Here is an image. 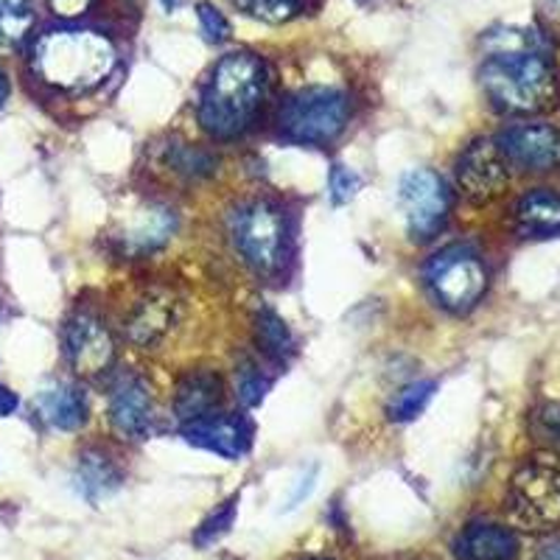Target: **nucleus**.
<instances>
[{
  "label": "nucleus",
  "instance_id": "1",
  "mask_svg": "<svg viewBox=\"0 0 560 560\" xmlns=\"http://www.w3.org/2000/svg\"><path fill=\"white\" fill-rule=\"evenodd\" d=\"M267 96V65L253 51H233L210 70L199 96V124L213 138L244 132Z\"/></svg>",
  "mask_w": 560,
  "mask_h": 560
},
{
  "label": "nucleus",
  "instance_id": "2",
  "mask_svg": "<svg viewBox=\"0 0 560 560\" xmlns=\"http://www.w3.org/2000/svg\"><path fill=\"white\" fill-rule=\"evenodd\" d=\"M115 62V45L90 28H59L43 34L34 45L37 77L65 93L96 90L113 73Z\"/></svg>",
  "mask_w": 560,
  "mask_h": 560
},
{
  "label": "nucleus",
  "instance_id": "3",
  "mask_svg": "<svg viewBox=\"0 0 560 560\" xmlns=\"http://www.w3.org/2000/svg\"><path fill=\"white\" fill-rule=\"evenodd\" d=\"M485 93L508 113H541L552 107L558 82L547 57L535 51H499L479 70Z\"/></svg>",
  "mask_w": 560,
  "mask_h": 560
},
{
  "label": "nucleus",
  "instance_id": "4",
  "mask_svg": "<svg viewBox=\"0 0 560 560\" xmlns=\"http://www.w3.org/2000/svg\"><path fill=\"white\" fill-rule=\"evenodd\" d=\"M233 242L255 272H275L287 255V213L272 202H249L233 217Z\"/></svg>",
  "mask_w": 560,
  "mask_h": 560
},
{
  "label": "nucleus",
  "instance_id": "5",
  "mask_svg": "<svg viewBox=\"0 0 560 560\" xmlns=\"http://www.w3.org/2000/svg\"><path fill=\"white\" fill-rule=\"evenodd\" d=\"M350 115V102L345 93L328 88H308L280 113V129L298 143H328L345 129Z\"/></svg>",
  "mask_w": 560,
  "mask_h": 560
},
{
  "label": "nucleus",
  "instance_id": "6",
  "mask_svg": "<svg viewBox=\"0 0 560 560\" xmlns=\"http://www.w3.org/2000/svg\"><path fill=\"white\" fill-rule=\"evenodd\" d=\"M513 522L524 529L544 533L560 524V471L552 465H524L508 490Z\"/></svg>",
  "mask_w": 560,
  "mask_h": 560
},
{
  "label": "nucleus",
  "instance_id": "7",
  "mask_svg": "<svg viewBox=\"0 0 560 560\" xmlns=\"http://www.w3.org/2000/svg\"><path fill=\"white\" fill-rule=\"evenodd\" d=\"M427 280L434 298L448 312H468L488 289V269L482 258L468 247H448L429 264Z\"/></svg>",
  "mask_w": 560,
  "mask_h": 560
},
{
  "label": "nucleus",
  "instance_id": "8",
  "mask_svg": "<svg viewBox=\"0 0 560 560\" xmlns=\"http://www.w3.org/2000/svg\"><path fill=\"white\" fill-rule=\"evenodd\" d=\"M404 217H407L409 236L415 242H429L440 233L448 217V191L446 183L429 168H415L404 174L398 185Z\"/></svg>",
  "mask_w": 560,
  "mask_h": 560
},
{
  "label": "nucleus",
  "instance_id": "9",
  "mask_svg": "<svg viewBox=\"0 0 560 560\" xmlns=\"http://www.w3.org/2000/svg\"><path fill=\"white\" fill-rule=\"evenodd\" d=\"M457 179L471 202L485 205L497 199L508 188V158L502 154L499 143L477 140L465 149L457 163Z\"/></svg>",
  "mask_w": 560,
  "mask_h": 560
},
{
  "label": "nucleus",
  "instance_id": "10",
  "mask_svg": "<svg viewBox=\"0 0 560 560\" xmlns=\"http://www.w3.org/2000/svg\"><path fill=\"white\" fill-rule=\"evenodd\" d=\"M65 357L79 376H98L113 364L115 345L104 323L93 314H77L65 325Z\"/></svg>",
  "mask_w": 560,
  "mask_h": 560
},
{
  "label": "nucleus",
  "instance_id": "11",
  "mask_svg": "<svg viewBox=\"0 0 560 560\" xmlns=\"http://www.w3.org/2000/svg\"><path fill=\"white\" fill-rule=\"evenodd\" d=\"M504 158L527 172H549L560 166V132L549 124H516L499 138Z\"/></svg>",
  "mask_w": 560,
  "mask_h": 560
},
{
  "label": "nucleus",
  "instance_id": "12",
  "mask_svg": "<svg viewBox=\"0 0 560 560\" xmlns=\"http://www.w3.org/2000/svg\"><path fill=\"white\" fill-rule=\"evenodd\" d=\"M185 440L191 446L213 452L224 459H238L249 448L253 429L244 418H228V415H205V418L185 423Z\"/></svg>",
  "mask_w": 560,
  "mask_h": 560
},
{
  "label": "nucleus",
  "instance_id": "13",
  "mask_svg": "<svg viewBox=\"0 0 560 560\" xmlns=\"http://www.w3.org/2000/svg\"><path fill=\"white\" fill-rule=\"evenodd\" d=\"M109 420L124 440H147L152 432V395L138 376H124L109 395Z\"/></svg>",
  "mask_w": 560,
  "mask_h": 560
},
{
  "label": "nucleus",
  "instance_id": "14",
  "mask_svg": "<svg viewBox=\"0 0 560 560\" xmlns=\"http://www.w3.org/2000/svg\"><path fill=\"white\" fill-rule=\"evenodd\" d=\"M457 560H516L518 538L502 524L474 522L454 541Z\"/></svg>",
  "mask_w": 560,
  "mask_h": 560
},
{
  "label": "nucleus",
  "instance_id": "15",
  "mask_svg": "<svg viewBox=\"0 0 560 560\" xmlns=\"http://www.w3.org/2000/svg\"><path fill=\"white\" fill-rule=\"evenodd\" d=\"M219 401H222V382H219V376L197 370V373H188L179 382L174 409H177L179 420L191 423V420L205 418V415H213Z\"/></svg>",
  "mask_w": 560,
  "mask_h": 560
},
{
  "label": "nucleus",
  "instance_id": "16",
  "mask_svg": "<svg viewBox=\"0 0 560 560\" xmlns=\"http://www.w3.org/2000/svg\"><path fill=\"white\" fill-rule=\"evenodd\" d=\"M37 409L54 429L62 432H73L88 418V404H84L82 393L70 384H51L37 395Z\"/></svg>",
  "mask_w": 560,
  "mask_h": 560
},
{
  "label": "nucleus",
  "instance_id": "17",
  "mask_svg": "<svg viewBox=\"0 0 560 560\" xmlns=\"http://www.w3.org/2000/svg\"><path fill=\"white\" fill-rule=\"evenodd\" d=\"M174 228H177L174 210L163 208V205H149L127 228L124 244H127L129 253H152L172 238Z\"/></svg>",
  "mask_w": 560,
  "mask_h": 560
},
{
  "label": "nucleus",
  "instance_id": "18",
  "mask_svg": "<svg viewBox=\"0 0 560 560\" xmlns=\"http://www.w3.org/2000/svg\"><path fill=\"white\" fill-rule=\"evenodd\" d=\"M518 230L524 236H552L560 233V197L552 191H533L516 208Z\"/></svg>",
  "mask_w": 560,
  "mask_h": 560
},
{
  "label": "nucleus",
  "instance_id": "19",
  "mask_svg": "<svg viewBox=\"0 0 560 560\" xmlns=\"http://www.w3.org/2000/svg\"><path fill=\"white\" fill-rule=\"evenodd\" d=\"M172 298H158L154 294V298L143 300L127 323L129 342L140 345V348L158 342L168 331V325H172Z\"/></svg>",
  "mask_w": 560,
  "mask_h": 560
},
{
  "label": "nucleus",
  "instance_id": "20",
  "mask_svg": "<svg viewBox=\"0 0 560 560\" xmlns=\"http://www.w3.org/2000/svg\"><path fill=\"white\" fill-rule=\"evenodd\" d=\"M79 490L88 502L96 504L102 497H109L115 490L121 488V474L109 463L107 454L102 452H88L79 459Z\"/></svg>",
  "mask_w": 560,
  "mask_h": 560
},
{
  "label": "nucleus",
  "instance_id": "21",
  "mask_svg": "<svg viewBox=\"0 0 560 560\" xmlns=\"http://www.w3.org/2000/svg\"><path fill=\"white\" fill-rule=\"evenodd\" d=\"M255 337H258V345L264 348V353L272 359H287L294 350L292 331L287 328V323L272 312V308H261L258 319H255Z\"/></svg>",
  "mask_w": 560,
  "mask_h": 560
},
{
  "label": "nucleus",
  "instance_id": "22",
  "mask_svg": "<svg viewBox=\"0 0 560 560\" xmlns=\"http://www.w3.org/2000/svg\"><path fill=\"white\" fill-rule=\"evenodd\" d=\"M34 26L32 0H0V48L18 45L26 39Z\"/></svg>",
  "mask_w": 560,
  "mask_h": 560
},
{
  "label": "nucleus",
  "instance_id": "23",
  "mask_svg": "<svg viewBox=\"0 0 560 560\" xmlns=\"http://www.w3.org/2000/svg\"><path fill=\"white\" fill-rule=\"evenodd\" d=\"M233 3L247 18L264 20V23H272V26L289 23V20L306 12V0H233Z\"/></svg>",
  "mask_w": 560,
  "mask_h": 560
},
{
  "label": "nucleus",
  "instance_id": "24",
  "mask_svg": "<svg viewBox=\"0 0 560 560\" xmlns=\"http://www.w3.org/2000/svg\"><path fill=\"white\" fill-rule=\"evenodd\" d=\"M434 389H438L434 382H415L409 384V387H404L401 393L395 395L393 404H389V418L398 420V423L415 420L423 409H427V404L432 401Z\"/></svg>",
  "mask_w": 560,
  "mask_h": 560
},
{
  "label": "nucleus",
  "instance_id": "25",
  "mask_svg": "<svg viewBox=\"0 0 560 560\" xmlns=\"http://www.w3.org/2000/svg\"><path fill=\"white\" fill-rule=\"evenodd\" d=\"M236 510H238V493L236 497H230L217 513H210V516L199 524L197 533H194V544H197L199 549H208L210 544H217L219 538L233 527V522H236Z\"/></svg>",
  "mask_w": 560,
  "mask_h": 560
},
{
  "label": "nucleus",
  "instance_id": "26",
  "mask_svg": "<svg viewBox=\"0 0 560 560\" xmlns=\"http://www.w3.org/2000/svg\"><path fill=\"white\" fill-rule=\"evenodd\" d=\"M359 188H362V177H359L353 168L342 166V163H337V166L331 168V179H328V191H331V199L334 205H348L350 199L357 197Z\"/></svg>",
  "mask_w": 560,
  "mask_h": 560
},
{
  "label": "nucleus",
  "instance_id": "27",
  "mask_svg": "<svg viewBox=\"0 0 560 560\" xmlns=\"http://www.w3.org/2000/svg\"><path fill=\"white\" fill-rule=\"evenodd\" d=\"M269 389V378L264 376L261 370L247 364V368L238 370V398H242L247 407H258L264 401V395Z\"/></svg>",
  "mask_w": 560,
  "mask_h": 560
},
{
  "label": "nucleus",
  "instance_id": "28",
  "mask_svg": "<svg viewBox=\"0 0 560 560\" xmlns=\"http://www.w3.org/2000/svg\"><path fill=\"white\" fill-rule=\"evenodd\" d=\"M197 14L199 26H202L205 37H208L210 43H224V39H230V32H233V28H230L228 18H224L213 3H208V0L197 3Z\"/></svg>",
  "mask_w": 560,
  "mask_h": 560
},
{
  "label": "nucleus",
  "instance_id": "29",
  "mask_svg": "<svg viewBox=\"0 0 560 560\" xmlns=\"http://www.w3.org/2000/svg\"><path fill=\"white\" fill-rule=\"evenodd\" d=\"M174 166H177V172L185 174H208L210 168H213V160H210V154L199 152V149L185 147L179 149L177 158H174Z\"/></svg>",
  "mask_w": 560,
  "mask_h": 560
},
{
  "label": "nucleus",
  "instance_id": "30",
  "mask_svg": "<svg viewBox=\"0 0 560 560\" xmlns=\"http://www.w3.org/2000/svg\"><path fill=\"white\" fill-rule=\"evenodd\" d=\"M317 477H319V468H317V465H312V468H308V471H303V477H300V479H298V485H294L292 497H289L287 510L300 508V504H303V502H306L308 497H312L314 488H317Z\"/></svg>",
  "mask_w": 560,
  "mask_h": 560
},
{
  "label": "nucleus",
  "instance_id": "31",
  "mask_svg": "<svg viewBox=\"0 0 560 560\" xmlns=\"http://www.w3.org/2000/svg\"><path fill=\"white\" fill-rule=\"evenodd\" d=\"M90 3H93V0H48L51 12L62 20L82 18V14L90 9Z\"/></svg>",
  "mask_w": 560,
  "mask_h": 560
},
{
  "label": "nucleus",
  "instance_id": "32",
  "mask_svg": "<svg viewBox=\"0 0 560 560\" xmlns=\"http://www.w3.org/2000/svg\"><path fill=\"white\" fill-rule=\"evenodd\" d=\"M18 395L12 393L9 387H0V418H7V415H12L14 409H18Z\"/></svg>",
  "mask_w": 560,
  "mask_h": 560
},
{
  "label": "nucleus",
  "instance_id": "33",
  "mask_svg": "<svg viewBox=\"0 0 560 560\" xmlns=\"http://www.w3.org/2000/svg\"><path fill=\"white\" fill-rule=\"evenodd\" d=\"M535 560H560V544H549L541 555Z\"/></svg>",
  "mask_w": 560,
  "mask_h": 560
},
{
  "label": "nucleus",
  "instance_id": "34",
  "mask_svg": "<svg viewBox=\"0 0 560 560\" xmlns=\"http://www.w3.org/2000/svg\"><path fill=\"white\" fill-rule=\"evenodd\" d=\"M7 98H9V79H7V73L0 70V107L7 104Z\"/></svg>",
  "mask_w": 560,
  "mask_h": 560
},
{
  "label": "nucleus",
  "instance_id": "35",
  "mask_svg": "<svg viewBox=\"0 0 560 560\" xmlns=\"http://www.w3.org/2000/svg\"><path fill=\"white\" fill-rule=\"evenodd\" d=\"M160 3H163V9H166V12H177L183 0H160Z\"/></svg>",
  "mask_w": 560,
  "mask_h": 560
},
{
  "label": "nucleus",
  "instance_id": "36",
  "mask_svg": "<svg viewBox=\"0 0 560 560\" xmlns=\"http://www.w3.org/2000/svg\"><path fill=\"white\" fill-rule=\"evenodd\" d=\"M319 560H323V558H319Z\"/></svg>",
  "mask_w": 560,
  "mask_h": 560
}]
</instances>
